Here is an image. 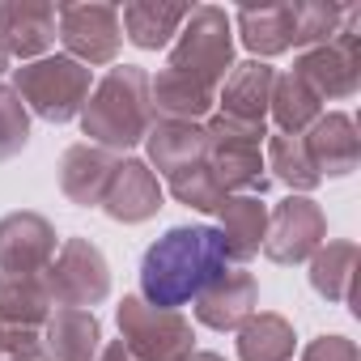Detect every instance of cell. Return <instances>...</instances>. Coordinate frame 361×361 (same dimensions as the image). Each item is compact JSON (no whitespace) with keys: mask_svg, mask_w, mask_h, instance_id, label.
<instances>
[{"mask_svg":"<svg viewBox=\"0 0 361 361\" xmlns=\"http://www.w3.org/2000/svg\"><path fill=\"white\" fill-rule=\"evenodd\" d=\"M226 247L213 226H170L140 259V298L157 310H178L226 272Z\"/></svg>","mask_w":361,"mask_h":361,"instance_id":"obj_1","label":"cell"},{"mask_svg":"<svg viewBox=\"0 0 361 361\" xmlns=\"http://www.w3.org/2000/svg\"><path fill=\"white\" fill-rule=\"evenodd\" d=\"M153 98H149V73L136 64H115L85 98L81 106V132L98 149H132L153 128Z\"/></svg>","mask_w":361,"mask_h":361,"instance_id":"obj_2","label":"cell"},{"mask_svg":"<svg viewBox=\"0 0 361 361\" xmlns=\"http://www.w3.org/2000/svg\"><path fill=\"white\" fill-rule=\"evenodd\" d=\"M166 68H174V73H183V77L217 90L230 77V68H234L230 13L217 9V5H196L188 13V22L178 26V35H174V47H170Z\"/></svg>","mask_w":361,"mask_h":361,"instance_id":"obj_3","label":"cell"},{"mask_svg":"<svg viewBox=\"0 0 361 361\" xmlns=\"http://www.w3.org/2000/svg\"><path fill=\"white\" fill-rule=\"evenodd\" d=\"M209 136V170L221 183L226 196H264L268 192V166H264V128L259 123H238L226 115H213L204 123Z\"/></svg>","mask_w":361,"mask_h":361,"instance_id":"obj_4","label":"cell"},{"mask_svg":"<svg viewBox=\"0 0 361 361\" xmlns=\"http://www.w3.org/2000/svg\"><path fill=\"white\" fill-rule=\"evenodd\" d=\"M13 94L47 123H68L90 98V68L68 56H43L13 68Z\"/></svg>","mask_w":361,"mask_h":361,"instance_id":"obj_5","label":"cell"},{"mask_svg":"<svg viewBox=\"0 0 361 361\" xmlns=\"http://www.w3.org/2000/svg\"><path fill=\"white\" fill-rule=\"evenodd\" d=\"M115 319H119V340L136 361H188L196 353V331L183 310H157L145 298L128 293Z\"/></svg>","mask_w":361,"mask_h":361,"instance_id":"obj_6","label":"cell"},{"mask_svg":"<svg viewBox=\"0 0 361 361\" xmlns=\"http://www.w3.org/2000/svg\"><path fill=\"white\" fill-rule=\"evenodd\" d=\"M293 77L310 85V94L323 98H353L361 90V9L344 13V26L331 43L306 47L293 64Z\"/></svg>","mask_w":361,"mask_h":361,"instance_id":"obj_7","label":"cell"},{"mask_svg":"<svg viewBox=\"0 0 361 361\" xmlns=\"http://www.w3.org/2000/svg\"><path fill=\"white\" fill-rule=\"evenodd\" d=\"M39 276L47 285L51 306L64 310H94L111 293V264L90 238H64V247Z\"/></svg>","mask_w":361,"mask_h":361,"instance_id":"obj_8","label":"cell"},{"mask_svg":"<svg viewBox=\"0 0 361 361\" xmlns=\"http://www.w3.org/2000/svg\"><path fill=\"white\" fill-rule=\"evenodd\" d=\"M56 30H60L64 56L85 68L111 64L123 43L115 5H56Z\"/></svg>","mask_w":361,"mask_h":361,"instance_id":"obj_9","label":"cell"},{"mask_svg":"<svg viewBox=\"0 0 361 361\" xmlns=\"http://www.w3.org/2000/svg\"><path fill=\"white\" fill-rule=\"evenodd\" d=\"M327 243V217L310 196H289L268 213V230H264V255L272 264H302L310 259L319 247Z\"/></svg>","mask_w":361,"mask_h":361,"instance_id":"obj_10","label":"cell"},{"mask_svg":"<svg viewBox=\"0 0 361 361\" xmlns=\"http://www.w3.org/2000/svg\"><path fill=\"white\" fill-rule=\"evenodd\" d=\"M51 259H56V226L43 213L0 217V272L5 276H39Z\"/></svg>","mask_w":361,"mask_h":361,"instance_id":"obj_11","label":"cell"},{"mask_svg":"<svg viewBox=\"0 0 361 361\" xmlns=\"http://www.w3.org/2000/svg\"><path fill=\"white\" fill-rule=\"evenodd\" d=\"M259 306V285L251 272L243 268H226L221 276H213L200 298H196V319L213 331H238Z\"/></svg>","mask_w":361,"mask_h":361,"instance_id":"obj_12","label":"cell"},{"mask_svg":"<svg viewBox=\"0 0 361 361\" xmlns=\"http://www.w3.org/2000/svg\"><path fill=\"white\" fill-rule=\"evenodd\" d=\"M161 209V183H157V174L149 170V161L140 157H123L115 166V178H111V188L102 196V213L119 226H140L149 217H157Z\"/></svg>","mask_w":361,"mask_h":361,"instance_id":"obj_13","label":"cell"},{"mask_svg":"<svg viewBox=\"0 0 361 361\" xmlns=\"http://www.w3.org/2000/svg\"><path fill=\"white\" fill-rule=\"evenodd\" d=\"M302 145H306V157H310L319 178H344L361 161V140H357V128H353V119L344 111L319 115L306 128Z\"/></svg>","mask_w":361,"mask_h":361,"instance_id":"obj_14","label":"cell"},{"mask_svg":"<svg viewBox=\"0 0 361 361\" xmlns=\"http://www.w3.org/2000/svg\"><path fill=\"white\" fill-rule=\"evenodd\" d=\"M115 166H119V157L111 149L81 140V145L64 149V157H60V192L81 209H102V196L115 178Z\"/></svg>","mask_w":361,"mask_h":361,"instance_id":"obj_15","label":"cell"},{"mask_svg":"<svg viewBox=\"0 0 361 361\" xmlns=\"http://www.w3.org/2000/svg\"><path fill=\"white\" fill-rule=\"evenodd\" d=\"M56 43V5L39 0H5L0 5V47L9 60H43V51Z\"/></svg>","mask_w":361,"mask_h":361,"instance_id":"obj_16","label":"cell"},{"mask_svg":"<svg viewBox=\"0 0 361 361\" xmlns=\"http://www.w3.org/2000/svg\"><path fill=\"white\" fill-rule=\"evenodd\" d=\"M149 170L157 166L166 178L188 170V166H200L209 161V136H204V123H183V119H153L149 136Z\"/></svg>","mask_w":361,"mask_h":361,"instance_id":"obj_17","label":"cell"},{"mask_svg":"<svg viewBox=\"0 0 361 361\" xmlns=\"http://www.w3.org/2000/svg\"><path fill=\"white\" fill-rule=\"evenodd\" d=\"M272 85H276V68L264 64V60H247V64H234L230 77H226V90H221V111L226 119H238V123H259L264 128V115H268V102H272Z\"/></svg>","mask_w":361,"mask_h":361,"instance_id":"obj_18","label":"cell"},{"mask_svg":"<svg viewBox=\"0 0 361 361\" xmlns=\"http://www.w3.org/2000/svg\"><path fill=\"white\" fill-rule=\"evenodd\" d=\"M47 361H94L102 348V323L94 310H56L39 336Z\"/></svg>","mask_w":361,"mask_h":361,"instance_id":"obj_19","label":"cell"},{"mask_svg":"<svg viewBox=\"0 0 361 361\" xmlns=\"http://www.w3.org/2000/svg\"><path fill=\"white\" fill-rule=\"evenodd\" d=\"M192 5H166V0H128L119 9V30L128 43H136L140 51H157L166 47L178 26L188 22Z\"/></svg>","mask_w":361,"mask_h":361,"instance_id":"obj_20","label":"cell"},{"mask_svg":"<svg viewBox=\"0 0 361 361\" xmlns=\"http://www.w3.org/2000/svg\"><path fill=\"white\" fill-rule=\"evenodd\" d=\"M221 247L230 264H243L251 255H259L264 247V230H268V204H259V196H226L221 209Z\"/></svg>","mask_w":361,"mask_h":361,"instance_id":"obj_21","label":"cell"},{"mask_svg":"<svg viewBox=\"0 0 361 361\" xmlns=\"http://www.w3.org/2000/svg\"><path fill=\"white\" fill-rule=\"evenodd\" d=\"M149 98H153V115L161 119H183V123H200L213 102H217V90L174 73V68H161L157 77H149Z\"/></svg>","mask_w":361,"mask_h":361,"instance_id":"obj_22","label":"cell"},{"mask_svg":"<svg viewBox=\"0 0 361 361\" xmlns=\"http://www.w3.org/2000/svg\"><path fill=\"white\" fill-rule=\"evenodd\" d=\"M51 319V298L43 276H5L0 272V327L39 331Z\"/></svg>","mask_w":361,"mask_h":361,"instance_id":"obj_23","label":"cell"},{"mask_svg":"<svg viewBox=\"0 0 361 361\" xmlns=\"http://www.w3.org/2000/svg\"><path fill=\"white\" fill-rule=\"evenodd\" d=\"M238 30L247 51L255 60H272L293 47V5H264V9H238Z\"/></svg>","mask_w":361,"mask_h":361,"instance_id":"obj_24","label":"cell"},{"mask_svg":"<svg viewBox=\"0 0 361 361\" xmlns=\"http://www.w3.org/2000/svg\"><path fill=\"white\" fill-rule=\"evenodd\" d=\"M293 323L285 314L259 310L238 327V357L243 361H289L293 357Z\"/></svg>","mask_w":361,"mask_h":361,"instance_id":"obj_25","label":"cell"},{"mask_svg":"<svg viewBox=\"0 0 361 361\" xmlns=\"http://www.w3.org/2000/svg\"><path fill=\"white\" fill-rule=\"evenodd\" d=\"M357 276V243H327L310 255V285L327 302H348Z\"/></svg>","mask_w":361,"mask_h":361,"instance_id":"obj_26","label":"cell"},{"mask_svg":"<svg viewBox=\"0 0 361 361\" xmlns=\"http://www.w3.org/2000/svg\"><path fill=\"white\" fill-rule=\"evenodd\" d=\"M319 106H323V102L310 94V85H306L302 77H293V73H281V77H276L268 111H272V119L281 123V132L302 136V132L319 119Z\"/></svg>","mask_w":361,"mask_h":361,"instance_id":"obj_27","label":"cell"},{"mask_svg":"<svg viewBox=\"0 0 361 361\" xmlns=\"http://www.w3.org/2000/svg\"><path fill=\"white\" fill-rule=\"evenodd\" d=\"M264 166H272V174L281 178L293 196H306V192H314L323 183V178L314 174V166H310V157H306L302 136H289V132L268 136V161Z\"/></svg>","mask_w":361,"mask_h":361,"instance_id":"obj_28","label":"cell"},{"mask_svg":"<svg viewBox=\"0 0 361 361\" xmlns=\"http://www.w3.org/2000/svg\"><path fill=\"white\" fill-rule=\"evenodd\" d=\"M344 5H327V0H306V5H293V47H319L331 43L336 30L344 26Z\"/></svg>","mask_w":361,"mask_h":361,"instance_id":"obj_29","label":"cell"},{"mask_svg":"<svg viewBox=\"0 0 361 361\" xmlns=\"http://www.w3.org/2000/svg\"><path fill=\"white\" fill-rule=\"evenodd\" d=\"M166 183H170V192H174V200H178V204H188V209H196V213H217V209H221V200H226V192H221L217 178H213L209 161L170 174Z\"/></svg>","mask_w":361,"mask_h":361,"instance_id":"obj_30","label":"cell"},{"mask_svg":"<svg viewBox=\"0 0 361 361\" xmlns=\"http://www.w3.org/2000/svg\"><path fill=\"white\" fill-rule=\"evenodd\" d=\"M26 140H30V115L13 94V85H0V161L18 157Z\"/></svg>","mask_w":361,"mask_h":361,"instance_id":"obj_31","label":"cell"},{"mask_svg":"<svg viewBox=\"0 0 361 361\" xmlns=\"http://www.w3.org/2000/svg\"><path fill=\"white\" fill-rule=\"evenodd\" d=\"M302 361H357V344L348 336H319L306 344Z\"/></svg>","mask_w":361,"mask_h":361,"instance_id":"obj_32","label":"cell"},{"mask_svg":"<svg viewBox=\"0 0 361 361\" xmlns=\"http://www.w3.org/2000/svg\"><path fill=\"white\" fill-rule=\"evenodd\" d=\"M94 361H136V357L123 348V340H111V344H102V348H98V357H94Z\"/></svg>","mask_w":361,"mask_h":361,"instance_id":"obj_33","label":"cell"},{"mask_svg":"<svg viewBox=\"0 0 361 361\" xmlns=\"http://www.w3.org/2000/svg\"><path fill=\"white\" fill-rule=\"evenodd\" d=\"M0 361H47V353H43V344H39V348H30V353H13V357H0Z\"/></svg>","mask_w":361,"mask_h":361,"instance_id":"obj_34","label":"cell"},{"mask_svg":"<svg viewBox=\"0 0 361 361\" xmlns=\"http://www.w3.org/2000/svg\"><path fill=\"white\" fill-rule=\"evenodd\" d=\"M188 361H226V357H221V353H192Z\"/></svg>","mask_w":361,"mask_h":361,"instance_id":"obj_35","label":"cell"},{"mask_svg":"<svg viewBox=\"0 0 361 361\" xmlns=\"http://www.w3.org/2000/svg\"><path fill=\"white\" fill-rule=\"evenodd\" d=\"M5 68H9V51H5V47H0V73H5Z\"/></svg>","mask_w":361,"mask_h":361,"instance_id":"obj_36","label":"cell"},{"mask_svg":"<svg viewBox=\"0 0 361 361\" xmlns=\"http://www.w3.org/2000/svg\"><path fill=\"white\" fill-rule=\"evenodd\" d=\"M0 357H5V327H0Z\"/></svg>","mask_w":361,"mask_h":361,"instance_id":"obj_37","label":"cell"}]
</instances>
